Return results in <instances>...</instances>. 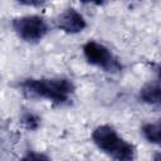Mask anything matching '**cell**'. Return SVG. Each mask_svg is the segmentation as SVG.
Returning a JSON list of instances; mask_svg holds the SVG:
<instances>
[{
	"label": "cell",
	"instance_id": "6da1fadb",
	"mask_svg": "<svg viewBox=\"0 0 161 161\" xmlns=\"http://www.w3.org/2000/svg\"><path fill=\"white\" fill-rule=\"evenodd\" d=\"M20 87L28 97L44 98L55 104L65 103L74 92V84L65 78L25 79Z\"/></svg>",
	"mask_w": 161,
	"mask_h": 161
},
{
	"label": "cell",
	"instance_id": "9c48e42d",
	"mask_svg": "<svg viewBox=\"0 0 161 161\" xmlns=\"http://www.w3.org/2000/svg\"><path fill=\"white\" fill-rule=\"evenodd\" d=\"M19 4L21 5H26V6H43L45 0H16Z\"/></svg>",
	"mask_w": 161,
	"mask_h": 161
},
{
	"label": "cell",
	"instance_id": "7a4b0ae2",
	"mask_svg": "<svg viewBox=\"0 0 161 161\" xmlns=\"http://www.w3.org/2000/svg\"><path fill=\"white\" fill-rule=\"evenodd\" d=\"M92 140L101 151L112 158L119 161H130L135 158V146L119 137L116 130L111 126H98L92 133Z\"/></svg>",
	"mask_w": 161,
	"mask_h": 161
},
{
	"label": "cell",
	"instance_id": "8fae6325",
	"mask_svg": "<svg viewBox=\"0 0 161 161\" xmlns=\"http://www.w3.org/2000/svg\"><path fill=\"white\" fill-rule=\"evenodd\" d=\"M83 4H94V5H101L103 0H79Z\"/></svg>",
	"mask_w": 161,
	"mask_h": 161
},
{
	"label": "cell",
	"instance_id": "52a82bcc",
	"mask_svg": "<svg viewBox=\"0 0 161 161\" xmlns=\"http://www.w3.org/2000/svg\"><path fill=\"white\" fill-rule=\"evenodd\" d=\"M142 135L148 142L158 145L160 141H161L160 123H146V125H143L142 126Z\"/></svg>",
	"mask_w": 161,
	"mask_h": 161
},
{
	"label": "cell",
	"instance_id": "ba28073f",
	"mask_svg": "<svg viewBox=\"0 0 161 161\" xmlns=\"http://www.w3.org/2000/svg\"><path fill=\"white\" fill-rule=\"evenodd\" d=\"M21 123L26 130L35 131L40 126V117L33 112H24L21 116Z\"/></svg>",
	"mask_w": 161,
	"mask_h": 161
},
{
	"label": "cell",
	"instance_id": "3957f363",
	"mask_svg": "<svg viewBox=\"0 0 161 161\" xmlns=\"http://www.w3.org/2000/svg\"><path fill=\"white\" fill-rule=\"evenodd\" d=\"M13 29L20 39L28 43H36L42 40L48 33L45 20L36 15H28L13 20Z\"/></svg>",
	"mask_w": 161,
	"mask_h": 161
},
{
	"label": "cell",
	"instance_id": "8992f818",
	"mask_svg": "<svg viewBox=\"0 0 161 161\" xmlns=\"http://www.w3.org/2000/svg\"><path fill=\"white\" fill-rule=\"evenodd\" d=\"M140 99L147 104L160 103V86L158 83H148L140 91Z\"/></svg>",
	"mask_w": 161,
	"mask_h": 161
},
{
	"label": "cell",
	"instance_id": "277c9868",
	"mask_svg": "<svg viewBox=\"0 0 161 161\" xmlns=\"http://www.w3.org/2000/svg\"><path fill=\"white\" fill-rule=\"evenodd\" d=\"M83 53L87 62L92 65L102 68L107 72H117L121 69L118 60L103 44H99L97 42H88L83 47Z\"/></svg>",
	"mask_w": 161,
	"mask_h": 161
},
{
	"label": "cell",
	"instance_id": "5b68a950",
	"mask_svg": "<svg viewBox=\"0 0 161 161\" xmlns=\"http://www.w3.org/2000/svg\"><path fill=\"white\" fill-rule=\"evenodd\" d=\"M57 25L65 33L77 34L87 26V23L80 13L74 9H67L57 18Z\"/></svg>",
	"mask_w": 161,
	"mask_h": 161
},
{
	"label": "cell",
	"instance_id": "30bf717a",
	"mask_svg": "<svg viewBox=\"0 0 161 161\" xmlns=\"http://www.w3.org/2000/svg\"><path fill=\"white\" fill-rule=\"evenodd\" d=\"M48 160V157L47 156H44V155H39V153H29V155H26L25 157H24V160Z\"/></svg>",
	"mask_w": 161,
	"mask_h": 161
}]
</instances>
